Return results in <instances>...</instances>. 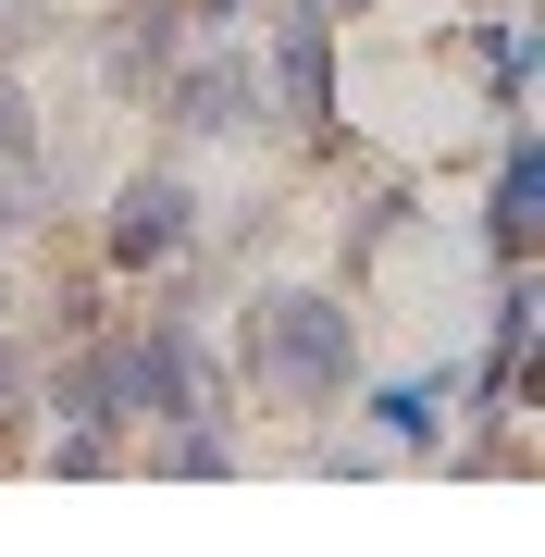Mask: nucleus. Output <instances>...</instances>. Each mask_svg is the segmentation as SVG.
Listing matches in <instances>:
<instances>
[{
  "instance_id": "obj_1",
  "label": "nucleus",
  "mask_w": 545,
  "mask_h": 557,
  "mask_svg": "<svg viewBox=\"0 0 545 557\" xmlns=\"http://www.w3.org/2000/svg\"><path fill=\"white\" fill-rule=\"evenodd\" d=\"M261 372L285 397H335L347 384V310L335 298H273L261 310Z\"/></svg>"
},
{
  "instance_id": "obj_2",
  "label": "nucleus",
  "mask_w": 545,
  "mask_h": 557,
  "mask_svg": "<svg viewBox=\"0 0 545 557\" xmlns=\"http://www.w3.org/2000/svg\"><path fill=\"white\" fill-rule=\"evenodd\" d=\"M112 384H124V397H137V409H174V421H211V409H223L211 359L186 347V335H149L137 359H112Z\"/></svg>"
},
{
  "instance_id": "obj_3",
  "label": "nucleus",
  "mask_w": 545,
  "mask_h": 557,
  "mask_svg": "<svg viewBox=\"0 0 545 557\" xmlns=\"http://www.w3.org/2000/svg\"><path fill=\"white\" fill-rule=\"evenodd\" d=\"M174 236H186V199H174V186H162V174H149V186H124V223H112V248H124V260H162Z\"/></svg>"
},
{
  "instance_id": "obj_4",
  "label": "nucleus",
  "mask_w": 545,
  "mask_h": 557,
  "mask_svg": "<svg viewBox=\"0 0 545 557\" xmlns=\"http://www.w3.org/2000/svg\"><path fill=\"white\" fill-rule=\"evenodd\" d=\"M285 100H298V112H323V100H335V62H323V13H298V25H285Z\"/></svg>"
},
{
  "instance_id": "obj_5",
  "label": "nucleus",
  "mask_w": 545,
  "mask_h": 557,
  "mask_svg": "<svg viewBox=\"0 0 545 557\" xmlns=\"http://www.w3.org/2000/svg\"><path fill=\"white\" fill-rule=\"evenodd\" d=\"M174 112H186V124H236V112H248V62H199V75L174 87Z\"/></svg>"
},
{
  "instance_id": "obj_6",
  "label": "nucleus",
  "mask_w": 545,
  "mask_h": 557,
  "mask_svg": "<svg viewBox=\"0 0 545 557\" xmlns=\"http://www.w3.org/2000/svg\"><path fill=\"white\" fill-rule=\"evenodd\" d=\"M533 199H545V161H533V149H508V199H496V248H508V260L533 248Z\"/></svg>"
},
{
  "instance_id": "obj_7",
  "label": "nucleus",
  "mask_w": 545,
  "mask_h": 557,
  "mask_svg": "<svg viewBox=\"0 0 545 557\" xmlns=\"http://www.w3.org/2000/svg\"><path fill=\"white\" fill-rule=\"evenodd\" d=\"M112 397H124V384H112V359H87V372L62 384V409H75V434H100V421H112Z\"/></svg>"
},
{
  "instance_id": "obj_8",
  "label": "nucleus",
  "mask_w": 545,
  "mask_h": 557,
  "mask_svg": "<svg viewBox=\"0 0 545 557\" xmlns=\"http://www.w3.org/2000/svg\"><path fill=\"white\" fill-rule=\"evenodd\" d=\"M13 223H38V174H25V161H0V236H13Z\"/></svg>"
},
{
  "instance_id": "obj_9",
  "label": "nucleus",
  "mask_w": 545,
  "mask_h": 557,
  "mask_svg": "<svg viewBox=\"0 0 545 557\" xmlns=\"http://www.w3.org/2000/svg\"><path fill=\"white\" fill-rule=\"evenodd\" d=\"M38 149V124H25V87H0V161H25Z\"/></svg>"
},
{
  "instance_id": "obj_10",
  "label": "nucleus",
  "mask_w": 545,
  "mask_h": 557,
  "mask_svg": "<svg viewBox=\"0 0 545 557\" xmlns=\"http://www.w3.org/2000/svg\"><path fill=\"white\" fill-rule=\"evenodd\" d=\"M0 409H13V359H0Z\"/></svg>"
}]
</instances>
